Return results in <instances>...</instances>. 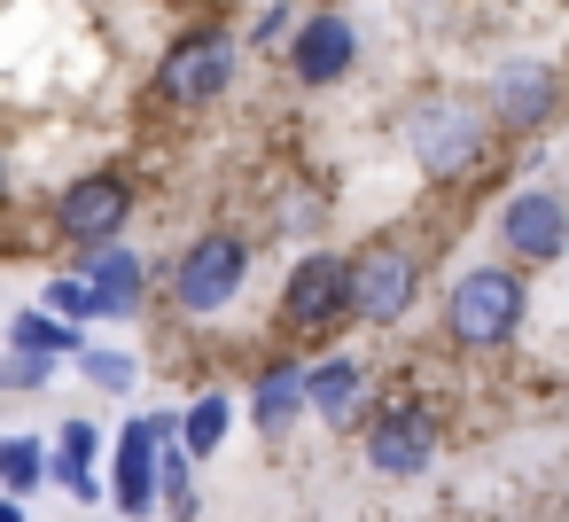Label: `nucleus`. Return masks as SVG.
<instances>
[{
	"instance_id": "1",
	"label": "nucleus",
	"mask_w": 569,
	"mask_h": 522,
	"mask_svg": "<svg viewBox=\"0 0 569 522\" xmlns=\"http://www.w3.org/2000/svg\"><path fill=\"white\" fill-rule=\"evenodd\" d=\"M522 312H530L522 273H515V265H476V273H460L452 297H445V335L468 343V351H499V343H515Z\"/></svg>"
},
{
	"instance_id": "2",
	"label": "nucleus",
	"mask_w": 569,
	"mask_h": 522,
	"mask_svg": "<svg viewBox=\"0 0 569 522\" xmlns=\"http://www.w3.org/2000/svg\"><path fill=\"white\" fill-rule=\"evenodd\" d=\"M483 141H491V118L476 102H460V94H429V102L406 110V149H413V164L429 180H460L483 157Z\"/></svg>"
},
{
	"instance_id": "3",
	"label": "nucleus",
	"mask_w": 569,
	"mask_h": 522,
	"mask_svg": "<svg viewBox=\"0 0 569 522\" xmlns=\"http://www.w3.org/2000/svg\"><path fill=\"white\" fill-rule=\"evenodd\" d=\"M413 297H421V265H413L406 242H367V250L351 258V320L398 328V320L413 312Z\"/></svg>"
},
{
	"instance_id": "4",
	"label": "nucleus",
	"mask_w": 569,
	"mask_h": 522,
	"mask_svg": "<svg viewBox=\"0 0 569 522\" xmlns=\"http://www.w3.org/2000/svg\"><path fill=\"white\" fill-rule=\"evenodd\" d=\"M242 281H250V242H234V234H203V242H188V258L172 265L180 312H227V304L242 297Z\"/></svg>"
},
{
	"instance_id": "5",
	"label": "nucleus",
	"mask_w": 569,
	"mask_h": 522,
	"mask_svg": "<svg viewBox=\"0 0 569 522\" xmlns=\"http://www.w3.org/2000/svg\"><path fill=\"white\" fill-rule=\"evenodd\" d=\"M336 320H351V258L312 250L281 281V328L289 335H312V328H336Z\"/></svg>"
},
{
	"instance_id": "6",
	"label": "nucleus",
	"mask_w": 569,
	"mask_h": 522,
	"mask_svg": "<svg viewBox=\"0 0 569 522\" xmlns=\"http://www.w3.org/2000/svg\"><path fill=\"white\" fill-rule=\"evenodd\" d=\"M499 250L515 265H553L569 250V195L561 188H515L499 203Z\"/></svg>"
},
{
	"instance_id": "7",
	"label": "nucleus",
	"mask_w": 569,
	"mask_h": 522,
	"mask_svg": "<svg viewBox=\"0 0 569 522\" xmlns=\"http://www.w3.org/2000/svg\"><path fill=\"white\" fill-rule=\"evenodd\" d=\"M234 63H242V48H234L227 32H188V40L164 56V79H157V87H164V102H188V110H196V102H219V94L234 87Z\"/></svg>"
},
{
	"instance_id": "8",
	"label": "nucleus",
	"mask_w": 569,
	"mask_h": 522,
	"mask_svg": "<svg viewBox=\"0 0 569 522\" xmlns=\"http://www.w3.org/2000/svg\"><path fill=\"white\" fill-rule=\"evenodd\" d=\"M126 219H133V180L126 172H87L56 195V227L71 242H110Z\"/></svg>"
},
{
	"instance_id": "9",
	"label": "nucleus",
	"mask_w": 569,
	"mask_h": 522,
	"mask_svg": "<svg viewBox=\"0 0 569 522\" xmlns=\"http://www.w3.org/2000/svg\"><path fill=\"white\" fill-rule=\"evenodd\" d=\"M437 460V413L429 405H382L367 429V468L375 475H421Z\"/></svg>"
},
{
	"instance_id": "10",
	"label": "nucleus",
	"mask_w": 569,
	"mask_h": 522,
	"mask_svg": "<svg viewBox=\"0 0 569 522\" xmlns=\"http://www.w3.org/2000/svg\"><path fill=\"white\" fill-rule=\"evenodd\" d=\"M351 63H359V32H351V17L312 9V17L297 24V40H289V71H297L305 87H336Z\"/></svg>"
},
{
	"instance_id": "11",
	"label": "nucleus",
	"mask_w": 569,
	"mask_h": 522,
	"mask_svg": "<svg viewBox=\"0 0 569 522\" xmlns=\"http://www.w3.org/2000/svg\"><path fill=\"white\" fill-rule=\"evenodd\" d=\"M553 110H561V71H546V63H507V71H491V118H499L507 133H538Z\"/></svg>"
},
{
	"instance_id": "12",
	"label": "nucleus",
	"mask_w": 569,
	"mask_h": 522,
	"mask_svg": "<svg viewBox=\"0 0 569 522\" xmlns=\"http://www.w3.org/2000/svg\"><path fill=\"white\" fill-rule=\"evenodd\" d=\"M164 436H180V421H172V413H149V421H133V429L118 436V483H110V491H118V514H149Z\"/></svg>"
},
{
	"instance_id": "13",
	"label": "nucleus",
	"mask_w": 569,
	"mask_h": 522,
	"mask_svg": "<svg viewBox=\"0 0 569 522\" xmlns=\"http://www.w3.org/2000/svg\"><path fill=\"white\" fill-rule=\"evenodd\" d=\"M305 405H312V367H289V359H273V367L258 374V390H250V421H258V436H289Z\"/></svg>"
},
{
	"instance_id": "14",
	"label": "nucleus",
	"mask_w": 569,
	"mask_h": 522,
	"mask_svg": "<svg viewBox=\"0 0 569 522\" xmlns=\"http://www.w3.org/2000/svg\"><path fill=\"white\" fill-rule=\"evenodd\" d=\"M87 281L102 289V320H126V312L141 304V258H133V250H110V242H94V258H87Z\"/></svg>"
},
{
	"instance_id": "15",
	"label": "nucleus",
	"mask_w": 569,
	"mask_h": 522,
	"mask_svg": "<svg viewBox=\"0 0 569 522\" xmlns=\"http://www.w3.org/2000/svg\"><path fill=\"white\" fill-rule=\"evenodd\" d=\"M9 343H17V351H56V359H79V351H87V335L71 328V312L56 320V304H48V312L24 304V312L9 320Z\"/></svg>"
},
{
	"instance_id": "16",
	"label": "nucleus",
	"mask_w": 569,
	"mask_h": 522,
	"mask_svg": "<svg viewBox=\"0 0 569 522\" xmlns=\"http://www.w3.org/2000/svg\"><path fill=\"white\" fill-rule=\"evenodd\" d=\"M94 452H102V436H94L87 421H63V452H56V483H63L71 499H102V483H94Z\"/></svg>"
},
{
	"instance_id": "17",
	"label": "nucleus",
	"mask_w": 569,
	"mask_h": 522,
	"mask_svg": "<svg viewBox=\"0 0 569 522\" xmlns=\"http://www.w3.org/2000/svg\"><path fill=\"white\" fill-rule=\"evenodd\" d=\"M359 382H367V374H359L351 359H328V367H312V405L343 429V421H351V405H359Z\"/></svg>"
},
{
	"instance_id": "18",
	"label": "nucleus",
	"mask_w": 569,
	"mask_h": 522,
	"mask_svg": "<svg viewBox=\"0 0 569 522\" xmlns=\"http://www.w3.org/2000/svg\"><path fill=\"white\" fill-rule=\"evenodd\" d=\"M227 421H234V405H227V390H203L196 405H188V421H180V436H188V452L203 460V452H219V436H227Z\"/></svg>"
},
{
	"instance_id": "19",
	"label": "nucleus",
	"mask_w": 569,
	"mask_h": 522,
	"mask_svg": "<svg viewBox=\"0 0 569 522\" xmlns=\"http://www.w3.org/2000/svg\"><path fill=\"white\" fill-rule=\"evenodd\" d=\"M0 475H9V491L24 499V491L48 475V460H40V436H9V444H0Z\"/></svg>"
},
{
	"instance_id": "20",
	"label": "nucleus",
	"mask_w": 569,
	"mask_h": 522,
	"mask_svg": "<svg viewBox=\"0 0 569 522\" xmlns=\"http://www.w3.org/2000/svg\"><path fill=\"white\" fill-rule=\"evenodd\" d=\"M48 304L71 312V320H102V289H94V281H63V273H56V281H48Z\"/></svg>"
},
{
	"instance_id": "21",
	"label": "nucleus",
	"mask_w": 569,
	"mask_h": 522,
	"mask_svg": "<svg viewBox=\"0 0 569 522\" xmlns=\"http://www.w3.org/2000/svg\"><path fill=\"white\" fill-rule=\"evenodd\" d=\"M79 367H87L94 390H118V398L133 390V359H126V351H79Z\"/></svg>"
},
{
	"instance_id": "22",
	"label": "nucleus",
	"mask_w": 569,
	"mask_h": 522,
	"mask_svg": "<svg viewBox=\"0 0 569 522\" xmlns=\"http://www.w3.org/2000/svg\"><path fill=\"white\" fill-rule=\"evenodd\" d=\"M188 460H196V452H188ZM188 460H180V452L164 460V499H172L164 514H172V522H196V506H203V499H196V483H188Z\"/></svg>"
},
{
	"instance_id": "23",
	"label": "nucleus",
	"mask_w": 569,
	"mask_h": 522,
	"mask_svg": "<svg viewBox=\"0 0 569 522\" xmlns=\"http://www.w3.org/2000/svg\"><path fill=\"white\" fill-rule=\"evenodd\" d=\"M48 374H56V351H9V367H0L9 390H40Z\"/></svg>"
},
{
	"instance_id": "24",
	"label": "nucleus",
	"mask_w": 569,
	"mask_h": 522,
	"mask_svg": "<svg viewBox=\"0 0 569 522\" xmlns=\"http://www.w3.org/2000/svg\"><path fill=\"white\" fill-rule=\"evenodd\" d=\"M0 522H24V506H0Z\"/></svg>"
}]
</instances>
